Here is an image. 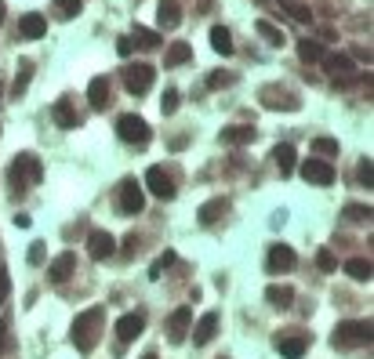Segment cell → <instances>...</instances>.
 I'll list each match as a JSON object with an SVG mask.
<instances>
[{"mask_svg":"<svg viewBox=\"0 0 374 359\" xmlns=\"http://www.w3.org/2000/svg\"><path fill=\"white\" fill-rule=\"evenodd\" d=\"M145 186H149V193L157 196V200H175V178L164 171V167H149L145 171Z\"/></svg>","mask_w":374,"mask_h":359,"instance_id":"8992f818","label":"cell"},{"mask_svg":"<svg viewBox=\"0 0 374 359\" xmlns=\"http://www.w3.org/2000/svg\"><path fill=\"white\" fill-rule=\"evenodd\" d=\"M0 25H4V0H0Z\"/></svg>","mask_w":374,"mask_h":359,"instance_id":"681fc988","label":"cell"},{"mask_svg":"<svg viewBox=\"0 0 374 359\" xmlns=\"http://www.w3.org/2000/svg\"><path fill=\"white\" fill-rule=\"evenodd\" d=\"M189 58H193V44H171L167 55H164V66L175 69V66H185Z\"/></svg>","mask_w":374,"mask_h":359,"instance_id":"4316f807","label":"cell"},{"mask_svg":"<svg viewBox=\"0 0 374 359\" xmlns=\"http://www.w3.org/2000/svg\"><path fill=\"white\" fill-rule=\"evenodd\" d=\"M193 345H207L214 334H218V312H204L197 323H193Z\"/></svg>","mask_w":374,"mask_h":359,"instance_id":"9a60e30c","label":"cell"},{"mask_svg":"<svg viewBox=\"0 0 374 359\" xmlns=\"http://www.w3.org/2000/svg\"><path fill=\"white\" fill-rule=\"evenodd\" d=\"M142 331H145V316H142V312H128V316H120V319H116V338H120L123 345L135 341Z\"/></svg>","mask_w":374,"mask_h":359,"instance_id":"7c38bea8","label":"cell"},{"mask_svg":"<svg viewBox=\"0 0 374 359\" xmlns=\"http://www.w3.org/2000/svg\"><path fill=\"white\" fill-rule=\"evenodd\" d=\"M142 359H157V352H145V355H142Z\"/></svg>","mask_w":374,"mask_h":359,"instance_id":"f907efd6","label":"cell"},{"mask_svg":"<svg viewBox=\"0 0 374 359\" xmlns=\"http://www.w3.org/2000/svg\"><path fill=\"white\" fill-rule=\"evenodd\" d=\"M309 348V338L298 334V331H284V334H276V352L284 355V359H302Z\"/></svg>","mask_w":374,"mask_h":359,"instance_id":"52a82bcc","label":"cell"},{"mask_svg":"<svg viewBox=\"0 0 374 359\" xmlns=\"http://www.w3.org/2000/svg\"><path fill=\"white\" fill-rule=\"evenodd\" d=\"M175 258H178L175 251H164L157 261L149 265V280H160V276H164V268H171V265H175Z\"/></svg>","mask_w":374,"mask_h":359,"instance_id":"4dcf8cb0","label":"cell"},{"mask_svg":"<svg viewBox=\"0 0 374 359\" xmlns=\"http://www.w3.org/2000/svg\"><path fill=\"white\" fill-rule=\"evenodd\" d=\"M273 164L280 167V174H291L295 171V145H287V142L276 145L273 149Z\"/></svg>","mask_w":374,"mask_h":359,"instance_id":"d4e9b609","label":"cell"},{"mask_svg":"<svg viewBox=\"0 0 374 359\" xmlns=\"http://www.w3.org/2000/svg\"><path fill=\"white\" fill-rule=\"evenodd\" d=\"M29 69H33V66L22 62V73L15 76V95H22V91H26V84H29Z\"/></svg>","mask_w":374,"mask_h":359,"instance_id":"ab89813d","label":"cell"},{"mask_svg":"<svg viewBox=\"0 0 374 359\" xmlns=\"http://www.w3.org/2000/svg\"><path fill=\"white\" fill-rule=\"evenodd\" d=\"M265 302H269L273 309H291V302H295V290H291V287H280V283H273V287H265Z\"/></svg>","mask_w":374,"mask_h":359,"instance_id":"7402d4cb","label":"cell"},{"mask_svg":"<svg viewBox=\"0 0 374 359\" xmlns=\"http://www.w3.org/2000/svg\"><path fill=\"white\" fill-rule=\"evenodd\" d=\"M302 178L305 182H313V186H334V167L327 160H305L302 164Z\"/></svg>","mask_w":374,"mask_h":359,"instance_id":"8fae6325","label":"cell"},{"mask_svg":"<svg viewBox=\"0 0 374 359\" xmlns=\"http://www.w3.org/2000/svg\"><path fill=\"white\" fill-rule=\"evenodd\" d=\"M356 178H360V182L370 189L374 186V171H370V160H360V167H356Z\"/></svg>","mask_w":374,"mask_h":359,"instance_id":"74e56055","label":"cell"},{"mask_svg":"<svg viewBox=\"0 0 374 359\" xmlns=\"http://www.w3.org/2000/svg\"><path fill=\"white\" fill-rule=\"evenodd\" d=\"M295 265H298V254L291 247H284V244L269 247V268H273V273H291Z\"/></svg>","mask_w":374,"mask_h":359,"instance_id":"5bb4252c","label":"cell"},{"mask_svg":"<svg viewBox=\"0 0 374 359\" xmlns=\"http://www.w3.org/2000/svg\"><path fill=\"white\" fill-rule=\"evenodd\" d=\"M131 40H138V47H157V44H160V33H153V29H142V25H135Z\"/></svg>","mask_w":374,"mask_h":359,"instance_id":"836d02e7","label":"cell"},{"mask_svg":"<svg viewBox=\"0 0 374 359\" xmlns=\"http://www.w3.org/2000/svg\"><path fill=\"white\" fill-rule=\"evenodd\" d=\"M222 142H229V145L255 142V127H226V131H222Z\"/></svg>","mask_w":374,"mask_h":359,"instance_id":"f546056e","label":"cell"},{"mask_svg":"<svg viewBox=\"0 0 374 359\" xmlns=\"http://www.w3.org/2000/svg\"><path fill=\"white\" fill-rule=\"evenodd\" d=\"M346 218H349V222H367V218H370V207L353 203V207H346Z\"/></svg>","mask_w":374,"mask_h":359,"instance_id":"8d00e7d4","label":"cell"},{"mask_svg":"<svg viewBox=\"0 0 374 359\" xmlns=\"http://www.w3.org/2000/svg\"><path fill=\"white\" fill-rule=\"evenodd\" d=\"M157 25H160V29H178V25H182L178 0H160V4H157Z\"/></svg>","mask_w":374,"mask_h":359,"instance_id":"ac0fdd59","label":"cell"},{"mask_svg":"<svg viewBox=\"0 0 374 359\" xmlns=\"http://www.w3.org/2000/svg\"><path fill=\"white\" fill-rule=\"evenodd\" d=\"M29 265H44V244H29Z\"/></svg>","mask_w":374,"mask_h":359,"instance_id":"60d3db41","label":"cell"},{"mask_svg":"<svg viewBox=\"0 0 374 359\" xmlns=\"http://www.w3.org/2000/svg\"><path fill=\"white\" fill-rule=\"evenodd\" d=\"M284 222H287V211H276V215H273V229H280Z\"/></svg>","mask_w":374,"mask_h":359,"instance_id":"c3c4849f","label":"cell"},{"mask_svg":"<svg viewBox=\"0 0 374 359\" xmlns=\"http://www.w3.org/2000/svg\"><path fill=\"white\" fill-rule=\"evenodd\" d=\"M55 11L58 18H77L84 11V0H55Z\"/></svg>","mask_w":374,"mask_h":359,"instance_id":"1f68e13d","label":"cell"},{"mask_svg":"<svg viewBox=\"0 0 374 359\" xmlns=\"http://www.w3.org/2000/svg\"><path fill=\"white\" fill-rule=\"evenodd\" d=\"M145 207V193H142V186L135 182V178H128V182L120 186V211L123 215H138Z\"/></svg>","mask_w":374,"mask_h":359,"instance_id":"9c48e42d","label":"cell"},{"mask_svg":"<svg viewBox=\"0 0 374 359\" xmlns=\"http://www.w3.org/2000/svg\"><path fill=\"white\" fill-rule=\"evenodd\" d=\"M298 58H302V62H320V58H324V47L317 44V40H298Z\"/></svg>","mask_w":374,"mask_h":359,"instance_id":"f1b7e54d","label":"cell"},{"mask_svg":"<svg viewBox=\"0 0 374 359\" xmlns=\"http://www.w3.org/2000/svg\"><path fill=\"white\" fill-rule=\"evenodd\" d=\"M116 135H120V142H128V145H149V138H153L149 124L142 116H135V113H123L116 120Z\"/></svg>","mask_w":374,"mask_h":359,"instance_id":"277c9868","label":"cell"},{"mask_svg":"<svg viewBox=\"0 0 374 359\" xmlns=\"http://www.w3.org/2000/svg\"><path fill=\"white\" fill-rule=\"evenodd\" d=\"M4 348H8V326L0 323V355H4Z\"/></svg>","mask_w":374,"mask_h":359,"instance_id":"7dc6e473","label":"cell"},{"mask_svg":"<svg viewBox=\"0 0 374 359\" xmlns=\"http://www.w3.org/2000/svg\"><path fill=\"white\" fill-rule=\"evenodd\" d=\"M262 98H265V106H269V109H287V113H295V109H298V98H295V95H287V91H276V87H265Z\"/></svg>","mask_w":374,"mask_h":359,"instance_id":"ffe728a7","label":"cell"},{"mask_svg":"<svg viewBox=\"0 0 374 359\" xmlns=\"http://www.w3.org/2000/svg\"><path fill=\"white\" fill-rule=\"evenodd\" d=\"M334 345H338V348H356V345H370V319H356V323H338V326H334Z\"/></svg>","mask_w":374,"mask_h":359,"instance_id":"3957f363","label":"cell"},{"mask_svg":"<svg viewBox=\"0 0 374 359\" xmlns=\"http://www.w3.org/2000/svg\"><path fill=\"white\" fill-rule=\"evenodd\" d=\"M317 265L324 268V273H334V268H338V261H334L331 251H320V254H317Z\"/></svg>","mask_w":374,"mask_h":359,"instance_id":"f35d334b","label":"cell"},{"mask_svg":"<svg viewBox=\"0 0 374 359\" xmlns=\"http://www.w3.org/2000/svg\"><path fill=\"white\" fill-rule=\"evenodd\" d=\"M51 116H55V124H58V127H77V124H80V120H77V113L70 109V102H55Z\"/></svg>","mask_w":374,"mask_h":359,"instance_id":"83f0119b","label":"cell"},{"mask_svg":"<svg viewBox=\"0 0 374 359\" xmlns=\"http://www.w3.org/2000/svg\"><path fill=\"white\" fill-rule=\"evenodd\" d=\"M102 323H106V309H102V305H95V309H84V312L73 319V326H70V338H73L77 352H91V348L99 345Z\"/></svg>","mask_w":374,"mask_h":359,"instance_id":"6da1fadb","label":"cell"},{"mask_svg":"<svg viewBox=\"0 0 374 359\" xmlns=\"http://www.w3.org/2000/svg\"><path fill=\"white\" fill-rule=\"evenodd\" d=\"M18 33H22L26 40H40V37L48 33V18L37 15V11H33V15H22V18H18Z\"/></svg>","mask_w":374,"mask_h":359,"instance_id":"2e32d148","label":"cell"},{"mask_svg":"<svg viewBox=\"0 0 374 359\" xmlns=\"http://www.w3.org/2000/svg\"><path fill=\"white\" fill-rule=\"evenodd\" d=\"M320 62H324V69H327L334 80H338V76H353V73H356V66H353V58H349V55H327V51H324Z\"/></svg>","mask_w":374,"mask_h":359,"instance_id":"e0dca14e","label":"cell"},{"mask_svg":"<svg viewBox=\"0 0 374 359\" xmlns=\"http://www.w3.org/2000/svg\"><path fill=\"white\" fill-rule=\"evenodd\" d=\"M116 51H120L123 58H128V55L135 51V40H131V37H120V40H116Z\"/></svg>","mask_w":374,"mask_h":359,"instance_id":"f6af8a7d","label":"cell"},{"mask_svg":"<svg viewBox=\"0 0 374 359\" xmlns=\"http://www.w3.org/2000/svg\"><path fill=\"white\" fill-rule=\"evenodd\" d=\"M11 186H15V193H26V186L29 182H40L44 178V167H40V160L33 156V153H18L15 160H11Z\"/></svg>","mask_w":374,"mask_h":359,"instance_id":"7a4b0ae2","label":"cell"},{"mask_svg":"<svg viewBox=\"0 0 374 359\" xmlns=\"http://www.w3.org/2000/svg\"><path fill=\"white\" fill-rule=\"evenodd\" d=\"M313 149L320 156H338V138H313Z\"/></svg>","mask_w":374,"mask_h":359,"instance_id":"e575fe53","label":"cell"},{"mask_svg":"<svg viewBox=\"0 0 374 359\" xmlns=\"http://www.w3.org/2000/svg\"><path fill=\"white\" fill-rule=\"evenodd\" d=\"M346 276H353L356 283H370V276H374L370 258H349L346 261Z\"/></svg>","mask_w":374,"mask_h":359,"instance_id":"44dd1931","label":"cell"},{"mask_svg":"<svg viewBox=\"0 0 374 359\" xmlns=\"http://www.w3.org/2000/svg\"><path fill=\"white\" fill-rule=\"evenodd\" d=\"M73 268H77V254L66 251V254H58V258L48 265V276H51V283H66V280L73 276Z\"/></svg>","mask_w":374,"mask_h":359,"instance_id":"4fadbf2b","label":"cell"},{"mask_svg":"<svg viewBox=\"0 0 374 359\" xmlns=\"http://www.w3.org/2000/svg\"><path fill=\"white\" fill-rule=\"evenodd\" d=\"M153 66H145V62H135V66H128L123 69V87H128L131 95H145L149 87H153Z\"/></svg>","mask_w":374,"mask_h":359,"instance_id":"5b68a950","label":"cell"},{"mask_svg":"<svg viewBox=\"0 0 374 359\" xmlns=\"http://www.w3.org/2000/svg\"><path fill=\"white\" fill-rule=\"evenodd\" d=\"M226 84H233V76H226V73H211L207 76V87H226Z\"/></svg>","mask_w":374,"mask_h":359,"instance_id":"7bdbcfd3","label":"cell"},{"mask_svg":"<svg viewBox=\"0 0 374 359\" xmlns=\"http://www.w3.org/2000/svg\"><path fill=\"white\" fill-rule=\"evenodd\" d=\"M211 47L218 55H233V33L226 25H211Z\"/></svg>","mask_w":374,"mask_h":359,"instance_id":"484cf974","label":"cell"},{"mask_svg":"<svg viewBox=\"0 0 374 359\" xmlns=\"http://www.w3.org/2000/svg\"><path fill=\"white\" fill-rule=\"evenodd\" d=\"M280 4H284V11H287L295 22H309V18H313V11H309L305 4H298V0H280Z\"/></svg>","mask_w":374,"mask_h":359,"instance_id":"d6a6232c","label":"cell"},{"mask_svg":"<svg viewBox=\"0 0 374 359\" xmlns=\"http://www.w3.org/2000/svg\"><path fill=\"white\" fill-rule=\"evenodd\" d=\"M255 33H258L262 40H269L273 47H284V40H287V37H284V29L273 25V22H265V18H258V22H255Z\"/></svg>","mask_w":374,"mask_h":359,"instance_id":"603a6c76","label":"cell"},{"mask_svg":"<svg viewBox=\"0 0 374 359\" xmlns=\"http://www.w3.org/2000/svg\"><path fill=\"white\" fill-rule=\"evenodd\" d=\"M87 102H91V109H99V113L109 106V80L106 76H95L87 84Z\"/></svg>","mask_w":374,"mask_h":359,"instance_id":"d6986e66","label":"cell"},{"mask_svg":"<svg viewBox=\"0 0 374 359\" xmlns=\"http://www.w3.org/2000/svg\"><path fill=\"white\" fill-rule=\"evenodd\" d=\"M222 215H226V200H222V196H218V200H207V203L200 207V211H197L200 225H214Z\"/></svg>","mask_w":374,"mask_h":359,"instance_id":"cb8c5ba5","label":"cell"},{"mask_svg":"<svg viewBox=\"0 0 374 359\" xmlns=\"http://www.w3.org/2000/svg\"><path fill=\"white\" fill-rule=\"evenodd\" d=\"M87 254L95 258V261H106V258H113L116 254V239L106 232V229H95L87 236Z\"/></svg>","mask_w":374,"mask_h":359,"instance_id":"30bf717a","label":"cell"},{"mask_svg":"<svg viewBox=\"0 0 374 359\" xmlns=\"http://www.w3.org/2000/svg\"><path fill=\"white\" fill-rule=\"evenodd\" d=\"M189 326H193V305H182L171 312L167 319V334H171V345H182L185 334H189Z\"/></svg>","mask_w":374,"mask_h":359,"instance_id":"ba28073f","label":"cell"},{"mask_svg":"<svg viewBox=\"0 0 374 359\" xmlns=\"http://www.w3.org/2000/svg\"><path fill=\"white\" fill-rule=\"evenodd\" d=\"M15 225L18 229H29V225H33V218H29V215H15Z\"/></svg>","mask_w":374,"mask_h":359,"instance_id":"bcb514c9","label":"cell"},{"mask_svg":"<svg viewBox=\"0 0 374 359\" xmlns=\"http://www.w3.org/2000/svg\"><path fill=\"white\" fill-rule=\"evenodd\" d=\"M160 113H164V116L178 113V91H175V87H167V91H164V98H160Z\"/></svg>","mask_w":374,"mask_h":359,"instance_id":"d590c367","label":"cell"},{"mask_svg":"<svg viewBox=\"0 0 374 359\" xmlns=\"http://www.w3.org/2000/svg\"><path fill=\"white\" fill-rule=\"evenodd\" d=\"M8 290H11V280H8V268L0 265V305H4V297H8Z\"/></svg>","mask_w":374,"mask_h":359,"instance_id":"b9f144b4","label":"cell"},{"mask_svg":"<svg viewBox=\"0 0 374 359\" xmlns=\"http://www.w3.org/2000/svg\"><path fill=\"white\" fill-rule=\"evenodd\" d=\"M123 254H128V258H135V254H138V236H135V232H131L128 239H123Z\"/></svg>","mask_w":374,"mask_h":359,"instance_id":"ee69618b","label":"cell"}]
</instances>
